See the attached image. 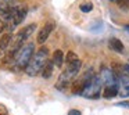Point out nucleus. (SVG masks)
Instances as JSON below:
<instances>
[{"mask_svg": "<svg viewBox=\"0 0 129 115\" xmlns=\"http://www.w3.org/2000/svg\"><path fill=\"white\" fill-rule=\"evenodd\" d=\"M110 2H117V0H110Z\"/></svg>", "mask_w": 129, "mask_h": 115, "instance_id": "b1692460", "label": "nucleus"}, {"mask_svg": "<svg viewBox=\"0 0 129 115\" xmlns=\"http://www.w3.org/2000/svg\"><path fill=\"white\" fill-rule=\"evenodd\" d=\"M65 61H67V64H74V62L79 61V57L76 56L74 51H68L67 57H65Z\"/></svg>", "mask_w": 129, "mask_h": 115, "instance_id": "dca6fc26", "label": "nucleus"}, {"mask_svg": "<svg viewBox=\"0 0 129 115\" xmlns=\"http://www.w3.org/2000/svg\"><path fill=\"white\" fill-rule=\"evenodd\" d=\"M125 29H126V31L129 32V25H125Z\"/></svg>", "mask_w": 129, "mask_h": 115, "instance_id": "5701e85b", "label": "nucleus"}, {"mask_svg": "<svg viewBox=\"0 0 129 115\" xmlns=\"http://www.w3.org/2000/svg\"><path fill=\"white\" fill-rule=\"evenodd\" d=\"M108 47L111 50L117 51V53H123V49H125L123 47V43L119 39H117V37H111L108 40Z\"/></svg>", "mask_w": 129, "mask_h": 115, "instance_id": "ddd939ff", "label": "nucleus"}, {"mask_svg": "<svg viewBox=\"0 0 129 115\" xmlns=\"http://www.w3.org/2000/svg\"><path fill=\"white\" fill-rule=\"evenodd\" d=\"M6 26L7 25H6V22H4V20H0V33L6 29Z\"/></svg>", "mask_w": 129, "mask_h": 115, "instance_id": "aec40b11", "label": "nucleus"}, {"mask_svg": "<svg viewBox=\"0 0 129 115\" xmlns=\"http://www.w3.org/2000/svg\"><path fill=\"white\" fill-rule=\"evenodd\" d=\"M119 9H129V0H117Z\"/></svg>", "mask_w": 129, "mask_h": 115, "instance_id": "a211bd4d", "label": "nucleus"}, {"mask_svg": "<svg viewBox=\"0 0 129 115\" xmlns=\"http://www.w3.org/2000/svg\"><path fill=\"white\" fill-rule=\"evenodd\" d=\"M123 68H125V71L129 73V64H125V65H123Z\"/></svg>", "mask_w": 129, "mask_h": 115, "instance_id": "4be33fe9", "label": "nucleus"}, {"mask_svg": "<svg viewBox=\"0 0 129 115\" xmlns=\"http://www.w3.org/2000/svg\"><path fill=\"white\" fill-rule=\"evenodd\" d=\"M26 13H28V7L25 4H13V20H11L10 26H9L11 31L25 20Z\"/></svg>", "mask_w": 129, "mask_h": 115, "instance_id": "0eeeda50", "label": "nucleus"}, {"mask_svg": "<svg viewBox=\"0 0 129 115\" xmlns=\"http://www.w3.org/2000/svg\"><path fill=\"white\" fill-rule=\"evenodd\" d=\"M9 2H10V0H9Z\"/></svg>", "mask_w": 129, "mask_h": 115, "instance_id": "393cba45", "label": "nucleus"}, {"mask_svg": "<svg viewBox=\"0 0 129 115\" xmlns=\"http://www.w3.org/2000/svg\"><path fill=\"white\" fill-rule=\"evenodd\" d=\"M11 40H13V36L10 33H6V35H3V36L0 37V57L9 50Z\"/></svg>", "mask_w": 129, "mask_h": 115, "instance_id": "9b49d317", "label": "nucleus"}, {"mask_svg": "<svg viewBox=\"0 0 129 115\" xmlns=\"http://www.w3.org/2000/svg\"><path fill=\"white\" fill-rule=\"evenodd\" d=\"M103 79L101 76L94 75L92 79L89 81V83L86 85L82 96L86 98H99L100 97V93H101V86H103Z\"/></svg>", "mask_w": 129, "mask_h": 115, "instance_id": "423d86ee", "label": "nucleus"}, {"mask_svg": "<svg viewBox=\"0 0 129 115\" xmlns=\"http://www.w3.org/2000/svg\"><path fill=\"white\" fill-rule=\"evenodd\" d=\"M54 28H56V24L51 22V21L47 22V24H45V26H43V28L39 31V33H38V39H36L38 43H39V45H43V43L47 40V37L50 36V33L53 32Z\"/></svg>", "mask_w": 129, "mask_h": 115, "instance_id": "9d476101", "label": "nucleus"}, {"mask_svg": "<svg viewBox=\"0 0 129 115\" xmlns=\"http://www.w3.org/2000/svg\"><path fill=\"white\" fill-rule=\"evenodd\" d=\"M53 62H54V65H56L57 68H61L62 67V64H64V61H65V57H64V53H62L61 50H56L53 53Z\"/></svg>", "mask_w": 129, "mask_h": 115, "instance_id": "4468645a", "label": "nucleus"}, {"mask_svg": "<svg viewBox=\"0 0 129 115\" xmlns=\"http://www.w3.org/2000/svg\"><path fill=\"white\" fill-rule=\"evenodd\" d=\"M93 10V4L92 3H82L81 4V11L82 13H90Z\"/></svg>", "mask_w": 129, "mask_h": 115, "instance_id": "f3484780", "label": "nucleus"}, {"mask_svg": "<svg viewBox=\"0 0 129 115\" xmlns=\"http://www.w3.org/2000/svg\"><path fill=\"white\" fill-rule=\"evenodd\" d=\"M35 29H36V24H31L28 26H24L14 37H13L11 43H10V47H9V53L6 56V61H11V60H15V56L17 53L24 47V43L28 40V37H31L34 35Z\"/></svg>", "mask_w": 129, "mask_h": 115, "instance_id": "f257e3e1", "label": "nucleus"}, {"mask_svg": "<svg viewBox=\"0 0 129 115\" xmlns=\"http://www.w3.org/2000/svg\"><path fill=\"white\" fill-rule=\"evenodd\" d=\"M93 76H94L93 69H87V72H85L79 79L74 81L72 82V86H71V90H72L74 94H82L83 90H85V87H86V85L89 83V81L93 78Z\"/></svg>", "mask_w": 129, "mask_h": 115, "instance_id": "6e6552de", "label": "nucleus"}, {"mask_svg": "<svg viewBox=\"0 0 129 115\" xmlns=\"http://www.w3.org/2000/svg\"><path fill=\"white\" fill-rule=\"evenodd\" d=\"M68 115H82V114L78 109H70V111H68Z\"/></svg>", "mask_w": 129, "mask_h": 115, "instance_id": "412c9836", "label": "nucleus"}, {"mask_svg": "<svg viewBox=\"0 0 129 115\" xmlns=\"http://www.w3.org/2000/svg\"><path fill=\"white\" fill-rule=\"evenodd\" d=\"M34 49H35V45L34 43H28L25 45L20 51L17 53L15 56V60H14V68L15 69H26L28 64L31 62L32 57H34Z\"/></svg>", "mask_w": 129, "mask_h": 115, "instance_id": "20e7f679", "label": "nucleus"}, {"mask_svg": "<svg viewBox=\"0 0 129 115\" xmlns=\"http://www.w3.org/2000/svg\"><path fill=\"white\" fill-rule=\"evenodd\" d=\"M0 115H9V111L3 104H0Z\"/></svg>", "mask_w": 129, "mask_h": 115, "instance_id": "6ab92c4d", "label": "nucleus"}, {"mask_svg": "<svg viewBox=\"0 0 129 115\" xmlns=\"http://www.w3.org/2000/svg\"><path fill=\"white\" fill-rule=\"evenodd\" d=\"M0 17L7 22L13 20V4L9 0H0Z\"/></svg>", "mask_w": 129, "mask_h": 115, "instance_id": "1a4fd4ad", "label": "nucleus"}, {"mask_svg": "<svg viewBox=\"0 0 129 115\" xmlns=\"http://www.w3.org/2000/svg\"><path fill=\"white\" fill-rule=\"evenodd\" d=\"M112 72L117 76V82L121 89V94L123 97H129V73L125 71V68L118 64L112 65Z\"/></svg>", "mask_w": 129, "mask_h": 115, "instance_id": "39448f33", "label": "nucleus"}, {"mask_svg": "<svg viewBox=\"0 0 129 115\" xmlns=\"http://www.w3.org/2000/svg\"><path fill=\"white\" fill-rule=\"evenodd\" d=\"M47 61H49V49L46 46H43V47H40L34 54L31 62L28 64V67L25 69L26 73L29 76H36L39 73H42V71H43V68H45Z\"/></svg>", "mask_w": 129, "mask_h": 115, "instance_id": "f03ea898", "label": "nucleus"}, {"mask_svg": "<svg viewBox=\"0 0 129 115\" xmlns=\"http://www.w3.org/2000/svg\"><path fill=\"white\" fill-rule=\"evenodd\" d=\"M53 67H54L53 60H49V61L46 62V65H45V68H43V71H42V73H40V75H42L45 79L50 78L51 73H53Z\"/></svg>", "mask_w": 129, "mask_h": 115, "instance_id": "2eb2a0df", "label": "nucleus"}, {"mask_svg": "<svg viewBox=\"0 0 129 115\" xmlns=\"http://www.w3.org/2000/svg\"><path fill=\"white\" fill-rule=\"evenodd\" d=\"M81 67H82L81 60L76 61V62H74V64H67V68H65V69L61 72V75L58 76V81H57V83H56L57 89L58 90H65L67 89V86H70V85L72 83L74 79H75V76L79 73Z\"/></svg>", "mask_w": 129, "mask_h": 115, "instance_id": "7ed1b4c3", "label": "nucleus"}, {"mask_svg": "<svg viewBox=\"0 0 129 115\" xmlns=\"http://www.w3.org/2000/svg\"><path fill=\"white\" fill-rule=\"evenodd\" d=\"M118 93H119L118 85H106V87L103 90V96L106 98H114Z\"/></svg>", "mask_w": 129, "mask_h": 115, "instance_id": "f8f14e48", "label": "nucleus"}]
</instances>
